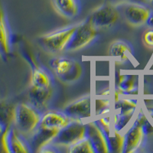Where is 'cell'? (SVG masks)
I'll return each instance as SVG.
<instances>
[{"instance_id":"obj_12","label":"cell","mask_w":153,"mask_h":153,"mask_svg":"<svg viewBox=\"0 0 153 153\" xmlns=\"http://www.w3.org/2000/svg\"><path fill=\"white\" fill-rule=\"evenodd\" d=\"M87 138L91 140L95 153H110L108 137L97 121L87 123Z\"/></svg>"},{"instance_id":"obj_32","label":"cell","mask_w":153,"mask_h":153,"mask_svg":"<svg viewBox=\"0 0 153 153\" xmlns=\"http://www.w3.org/2000/svg\"><path fill=\"white\" fill-rule=\"evenodd\" d=\"M146 1L147 2H149V3H152V2H153V0H146Z\"/></svg>"},{"instance_id":"obj_6","label":"cell","mask_w":153,"mask_h":153,"mask_svg":"<svg viewBox=\"0 0 153 153\" xmlns=\"http://www.w3.org/2000/svg\"><path fill=\"white\" fill-rule=\"evenodd\" d=\"M120 14L122 13L126 21L132 26H141L146 22L152 13L149 6L140 2H126L117 5Z\"/></svg>"},{"instance_id":"obj_24","label":"cell","mask_w":153,"mask_h":153,"mask_svg":"<svg viewBox=\"0 0 153 153\" xmlns=\"http://www.w3.org/2000/svg\"><path fill=\"white\" fill-rule=\"evenodd\" d=\"M132 116L131 115L121 114L118 113L115 115L114 117V130L120 132L123 129H124L128 123L130 121Z\"/></svg>"},{"instance_id":"obj_28","label":"cell","mask_w":153,"mask_h":153,"mask_svg":"<svg viewBox=\"0 0 153 153\" xmlns=\"http://www.w3.org/2000/svg\"><path fill=\"white\" fill-rule=\"evenodd\" d=\"M60 147H58L56 145L53 144L51 142L47 143L46 145L42 147V149H40V150L38 152H42V153H56V152H60V150L58 149Z\"/></svg>"},{"instance_id":"obj_14","label":"cell","mask_w":153,"mask_h":153,"mask_svg":"<svg viewBox=\"0 0 153 153\" xmlns=\"http://www.w3.org/2000/svg\"><path fill=\"white\" fill-rule=\"evenodd\" d=\"M72 120L65 112L57 110H48L42 114L39 126L54 130H60L68 126Z\"/></svg>"},{"instance_id":"obj_16","label":"cell","mask_w":153,"mask_h":153,"mask_svg":"<svg viewBox=\"0 0 153 153\" xmlns=\"http://www.w3.org/2000/svg\"><path fill=\"white\" fill-rule=\"evenodd\" d=\"M59 130H54L46 128H43L38 126V127L27 138L31 152H38L45 145L51 142L56 136Z\"/></svg>"},{"instance_id":"obj_31","label":"cell","mask_w":153,"mask_h":153,"mask_svg":"<svg viewBox=\"0 0 153 153\" xmlns=\"http://www.w3.org/2000/svg\"><path fill=\"white\" fill-rule=\"evenodd\" d=\"M0 152H4L3 146H2V136H0Z\"/></svg>"},{"instance_id":"obj_22","label":"cell","mask_w":153,"mask_h":153,"mask_svg":"<svg viewBox=\"0 0 153 153\" xmlns=\"http://www.w3.org/2000/svg\"><path fill=\"white\" fill-rule=\"evenodd\" d=\"M110 152L123 153L124 146V135H121L118 131H114L113 136L108 137Z\"/></svg>"},{"instance_id":"obj_23","label":"cell","mask_w":153,"mask_h":153,"mask_svg":"<svg viewBox=\"0 0 153 153\" xmlns=\"http://www.w3.org/2000/svg\"><path fill=\"white\" fill-rule=\"evenodd\" d=\"M120 89L125 94H129L131 92L136 91V80H132V76H126L123 80H121L119 84Z\"/></svg>"},{"instance_id":"obj_5","label":"cell","mask_w":153,"mask_h":153,"mask_svg":"<svg viewBox=\"0 0 153 153\" xmlns=\"http://www.w3.org/2000/svg\"><path fill=\"white\" fill-rule=\"evenodd\" d=\"M86 137H87V123L78 120H72L68 126L60 129L51 143L58 147L69 148Z\"/></svg>"},{"instance_id":"obj_8","label":"cell","mask_w":153,"mask_h":153,"mask_svg":"<svg viewBox=\"0 0 153 153\" xmlns=\"http://www.w3.org/2000/svg\"><path fill=\"white\" fill-rule=\"evenodd\" d=\"M146 120L144 115H139L124 135V146L123 153H132L141 148L147 136L143 128V123Z\"/></svg>"},{"instance_id":"obj_18","label":"cell","mask_w":153,"mask_h":153,"mask_svg":"<svg viewBox=\"0 0 153 153\" xmlns=\"http://www.w3.org/2000/svg\"><path fill=\"white\" fill-rule=\"evenodd\" d=\"M108 54L110 57L123 63L129 61L130 56L133 55V48L129 42L123 40H117L110 45Z\"/></svg>"},{"instance_id":"obj_11","label":"cell","mask_w":153,"mask_h":153,"mask_svg":"<svg viewBox=\"0 0 153 153\" xmlns=\"http://www.w3.org/2000/svg\"><path fill=\"white\" fill-rule=\"evenodd\" d=\"M91 96L87 95L66 106L63 111L72 120L84 121L91 117Z\"/></svg>"},{"instance_id":"obj_17","label":"cell","mask_w":153,"mask_h":153,"mask_svg":"<svg viewBox=\"0 0 153 153\" xmlns=\"http://www.w3.org/2000/svg\"><path fill=\"white\" fill-rule=\"evenodd\" d=\"M54 10L62 17L72 19L81 11L80 0H51Z\"/></svg>"},{"instance_id":"obj_10","label":"cell","mask_w":153,"mask_h":153,"mask_svg":"<svg viewBox=\"0 0 153 153\" xmlns=\"http://www.w3.org/2000/svg\"><path fill=\"white\" fill-rule=\"evenodd\" d=\"M120 16L117 5L105 2L93 11L90 16L93 23L98 29L109 28L117 22Z\"/></svg>"},{"instance_id":"obj_13","label":"cell","mask_w":153,"mask_h":153,"mask_svg":"<svg viewBox=\"0 0 153 153\" xmlns=\"http://www.w3.org/2000/svg\"><path fill=\"white\" fill-rule=\"evenodd\" d=\"M53 94L54 87L50 88H40L31 85L28 92L29 103L43 114L48 110Z\"/></svg>"},{"instance_id":"obj_1","label":"cell","mask_w":153,"mask_h":153,"mask_svg":"<svg viewBox=\"0 0 153 153\" xmlns=\"http://www.w3.org/2000/svg\"><path fill=\"white\" fill-rule=\"evenodd\" d=\"M42 117V113L30 103H19L15 106L13 125L27 139L38 127Z\"/></svg>"},{"instance_id":"obj_27","label":"cell","mask_w":153,"mask_h":153,"mask_svg":"<svg viewBox=\"0 0 153 153\" xmlns=\"http://www.w3.org/2000/svg\"><path fill=\"white\" fill-rule=\"evenodd\" d=\"M97 122L100 125V128L105 132V133L108 136H110V118L109 117H104V118H101Z\"/></svg>"},{"instance_id":"obj_26","label":"cell","mask_w":153,"mask_h":153,"mask_svg":"<svg viewBox=\"0 0 153 153\" xmlns=\"http://www.w3.org/2000/svg\"><path fill=\"white\" fill-rule=\"evenodd\" d=\"M143 42L147 47L153 48V28L146 30L143 36Z\"/></svg>"},{"instance_id":"obj_30","label":"cell","mask_w":153,"mask_h":153,"mask_svg":"<svg viewBox=\"0 0 153 153\" xmlns=\"http://www.w3.org/2000/svg\"><path fill=\"white\" fill-rule=\"evenodd\" d=\"M146 24L148 25V26H149L150 28H153V12L151 14V16H149L148 20H147V22H146Z\"/></svg>"},{"instance_id":"obj_15","label":"cell","mask_w":153,"mask_h":153,"mask_svg":"<svg viewBox=\"0 0 153 153\" xmlns=\"http://www.w3.org/2000/svg\"><path fill=\"white\" fill-rule=\"evenodd\" d=\"M12 32L2 7L0 5V57L4 61L12 51Z\"/></svg>"},{"instance_id":"obj_2","label":"cell","mask_w":153,"mask_h":153,"mask_svg":"<svg viewBox=\"0 0 153 153\" xmlns=\"http://www.w3.org/2000/svg\"><path fill=\"white\" fill-rule=\"evenodd\" d=\"M49 65L57 78L65 84L78 80L84 72L83 65L78 60L66 56L53 57L49 61Z\"/></svg>"},{"instance_id":"obj_29","label":"cell","mask_w":153,"mask_h":153,"mask_svg":"<svg viewBox=\"0 0 153 153\" xmlns=\"http://www.w3.org/2000/svg\"><path fill=\"white\" fill-rule=\"evenodd\" d=\"M130 0H105V2H107V3L113 4V5H117L119 4L123 3L126 2H129Z\"/></svg>"},{"instance_id":"obj_7","label":"cell","mask_w":153,"mask_h":153,"mask_svg":"<svg viewBox=\"0 0 153 153\" xmlns=\"http://www.w3.org/2000/svg\"><path fill=\"white\" fill-rule=\"evenodd\" d=\"M22 54L31 68V86L40 88H50L54 87V78L50 71L37 62L33 56L27 51L22 49Z\"/></svg>"},{"instance_id":"obj_4","label":"cell","mask_w":153,"mask_h":153,"mask_svg":"<svg viewBox=\"0 0 153 153\" xmlns=\"http://www.w3.org/2000/svg\"><path fill=\"white\" fill-rule=\"evenodd\" d=\"M98 35V28L94 25L91 17L76 25V29L65 51H75L87 47L95 40Z\"/></svg>"},{"instance_id":"obj_3","label":"cell","mask_w":153,"mask_h":153,"mask_svg":"<svg viewBox=\"0 0 153 153\" xmlns=\"http://www.w3.org/2000/svg\"><path fill=\"white\" fill-rule=\"evenodd\" d=\"M76 25H71L42 35L38 39V45L46 52L57 54L65 51L71 39Z\"/></svg>"},{"instance_id":"obj_21","label":"cell","mask_w":153,"mask_h":153,"mask_svg":"<svg viewBox=\"0 0 153 153\" xmlns=\"http://www.w3.org/2000/svg\"><path fill=\"white\" fill-rule=\"evenodd\" d=\"M137 106V100L130 99L120 100L116 103L115 108L116 110L119 109V113L121 114L131 115L132 116L135 112V110Z\"/></svg>"},{"instance_id":"obj_20","label":"cell","mask_w":153,"mask_h":153,"mask_svg":"<svg viewBox=\"0 0 153 153\" xmlns=\"http://www.w3.org/2000/svg\"><path fill=\"white\" fill-rule=\"evenodd\" d=\"M68 152L70 153H95L92 143L87 137L70 146Z\"/></svg>"},{"instance_id":"obj_25","label":"cell","mask_w":153,"mask_h":153,"mask_svg":"<svg viewBox=\"0 0 153 153\" xmlns=\"http://www.w3.org/2000/svg\"><path fill=\"white\" fill-rule=\"evenodd\" d=\"M110 102L107 100H97L96 101V110L97 114H103L106 112L109 111Z\"/></svg>"},{"instance_id":"obj_9","label":"cell","mask_w":153,"mask_h":153,"mask_svg":"<svg viewBox=\"0 0 153 153\" xmlns=\"http://www.w3.org/2000/svg\"><path fill=\"white\" fill-rule=\"evenodd\" d=\"M2 142L4 152H31L27 139L16 129L13 124L4 131L2 135Z\"/></svg>"},{"instance_id":"obj_19","label":"cell","mask_w":153,"mask_h":153,"mask_svg":"<svg viewBox=\"0 0 153 153\" xmlns=\"http://www.w3.org/2000/svg\"><path fill=\"white\" fill-rule=\"evenodd\" d=\"M15 107L4 101H0V130L4 131L13 124Z\"/></svg>"},{"instance_id":"obj_33","label":"cell","mask_w":153,"mask_h":153,"mask_svg":"<svg viewBox=\"0 0 153 153\" xmlns=\"http://www.w3.org/2000/svg\"><path fill=\"white\" fill-rule=\"evenodd\" d=\"M2 133H3V132H2V130H0V136H2Z\"/></svg>"}]
</instances>
